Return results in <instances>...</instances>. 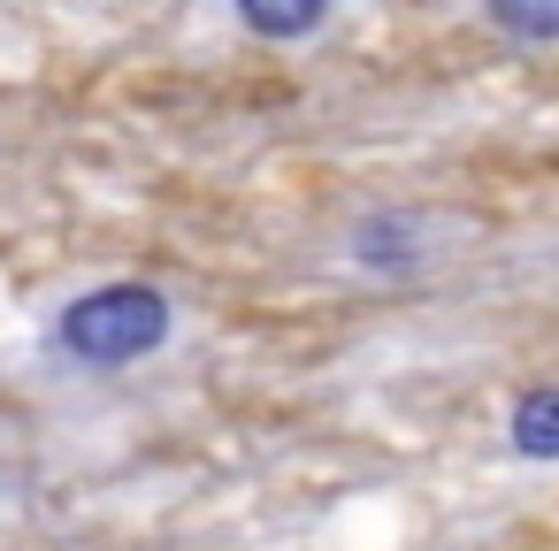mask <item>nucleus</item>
I'll return each mask as SVG.
<instances>
[{"instance_id": "nucleus-1", "label": "nucleus", "mask_w": 559, "mask_h": 551, "mask_svg": "<svg viewBox=\"0 0 559 551\" xmlns=\"http://www.w3.org/2000/svg\"><path fill=\"white\" fill-rule=\"evenodd\" d=\"M177 337V299L146 276H108V284H85L78 299H62L47 345L93 375H116V368H139L154 360L162 345Z\"/></svg>"}, {"instance_id": "nucleus-3", "label": "nucleus", "mask_w": 559, "mask_h": 551, "mask_svg": "<svg viewBox=\"0 0 559 551\" xmlns=\"http://www.w3.org/2000/svg\"><path fill=\"white\" fill-rule=\"evenodd\" d=\"M506 444L528 467H559V383H528L506 406Z\"/></svg>"}, {"instance_id": "nucleus-4", "label": "nucleus", "mask_w": 559, "mask_h": 551, "mask_svg": "<svg viewBox=\"0 0 559 551\" xmlns=\"http://www.w3.org/2000/svg\"><path fill=\"white\" fill-rule=\"evenodd\" d=\"M230 16L261 47H299V39H314L337 16V0H230Z\"/></svg>"}, {"instance_id": "nucleus-2", "label": "nucleus", "mask_w": 559, "mask_h": 551, "mask_svg": "<svg viewBox=\"0 0 559 551\" xmlns=\"http://www.w3.org/2000/svg\"><path fill=\"white\" fill-rule=\"evenodd\" d=\"M345 253H353V268H360V276H383V284H399V276H421L437 245H429V223H421V215H406V207H383V215H360V223H353Z\"/></svg>"}, {"instance_id": "nucleus-5", "label": "nucleus", "mask_w": 559, "mask_h": 551, "mask_svg": "<svg viewBox=\"0 0 559 551\" xmlns=\"http://www.w3.org/2000/svg\"><path fill=\"white\" fill-rule=\"evenodd\" d=\"M483 24L513 47H559V0H483Z\"/></svg>"}]
</instances>
